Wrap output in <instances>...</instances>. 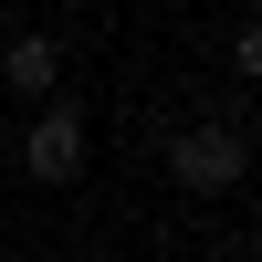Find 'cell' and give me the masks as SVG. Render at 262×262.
<instances>
[{
	"label": "cell",
	"mask_w": 262,
	"mask_h": 262,
	"mask_svg": "<svg viewBox=\"0 0 262 262\" xmlns=\"http://www.w3.org/2000/svg\"><path fill=\"white\" fill-rule=\"evenodd\" d=\"M242 158H252V147L231 137V126H189V137L168 147V168H179L189 189H231V179H242Z\"/></svg>",
	"instance_id": "6da1fadb"
},
{
	"label": "cell",
	"mask_w": 262,
	"mask_h": 262,
	"mask_svg": "<svg viewBox=\"0 0 262 262\" xmlns=\"http://www.w3.org/2000/svg\"><path fill=\"white\" fill-rule=\"evenodd\" d=\"M21 168H32V179H74V168H84V126L53 105V116H42L32 137H21Z\"/></svg>",
	"instance_id": "7a4b0ae2"
},
{
	"label": "cell",
	"mask_w": 262,
	"mask_h": 262,
	"mask_svg": "<svg viewBox=\"0 0 262 262\" xmlns=\"http://www.w3.org/2000/svg\"><path fill=\"white\" fill-rule=\"evenodd\" d=\"M53 63H63V53H53V42H42V32H21V42H11V53H0V74H11V84H21V95H42V84H53Z\"/></svg>",
	"instance_id": "3957f363"
},
{
	"label": "cell",
	"mask_w": 262,
	"mask_h": 262,
	"mask_svg": "<svg viewBox=\"0 0 262 262\" xmlns=\"http://www.w3.org/2000/svg\"><path fill=\"white\" fill-rule=\"evenodd\" d=\"M231 63H242V74H262V21H252L242 42H231Z\"/></svg>",
	"instance_id": "277c9868"
}]
</instances>
